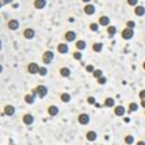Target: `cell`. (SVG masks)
<instances>
[{
  "instance_id": "cell-1",
  "label": "cell",
  "mask_w": 145,
  "mask_h": 145,
  "mask_svg": "<svg viewBox=\"0 0 145 145\" xmlns=\"http://www.w3.org/2000/svg\"><path fill=\"white\" fill-rule=\"evenodd\" d=\"M35 91H36V94L40 96V98H44V96L47 95V93H48L47 87H45V86H43V85L37 86V87L35 88Z\"/></svg>"
},
{
  "instance_id": "cell-2",
  "label": "cell",
  "mask_w": 145,
  "mask_h": 145,
  "mask_svg": "<svg viewBox=\"0 0 145 145\" xmlns=\"http://www.w3.org/2000/svg\"><path fill=\"white\" fill-rule=\"evenodd\" d=\"M53 57H55V55H53V52L51 51H47V52H44V55H43V62L44 63H50L52 61V59H53Z\"/></svg>"
},
{
  "instance_id": "cell-3",
  "label": "cell",
  "mask_w": 145,
  "mask_h": 145,
  "mask_svg": "<svg viewBox=\"0 0 145 145\" xmlns=\"http://www.w3.org/2000/svg\"><path fill=\"white\" fill-rule=\"evenodd\" d=\"M78 121H80V124H82V125L88 124V121H90V116H88L87 113L80 114V117H78Z\"/></svg>"
},
{
  "instance_id": "cell-4",
  "label": "cell",
  "mask_w": 145,
  "mask_h": 145,
  "mask_svg": "<svg viewBox=\"0 0 145 145\" xmlns=\"http://www.w3.org/2000/svg\"><path fill=\"white\" fill-rule=\"evenodd\" d=\"M123 37L125 40H129V39H131V37L134 36V32H133V30H129V29H125L124 31H123Z\"/></svg>"
},
{
  "instance_id": "cell-5",
  "label": "cell",
  "mask_w": 145,
  "mask_h": 145,
  "mask_svg": "<svg viewBox=\"0 0 145 145\" xmlns=\"http://www.w3.org/2000/svg\"><path fill=\"white\" fill-rule=\"evenodd\" d=\"M18 26H19V23H18V21H16V19H11V21H9V23H8V27L10 30H12V31L17 30Z\"/></svg>"
},
{
  "instance_id": "cell-6",
  "label": "cell",
  "mask_w": 145,
  "mask_h": 145,
  "mask_svg": "<svg viewBox=\"0 0 145 145\" xmlns=\"http://www.w3.org/2000/svg\"><path fill=\"white\" fill-rule=\"evenodd\" d=\"M39 69H40V67L36 65V63H34V62L30 63V66H29V72L31 73V74H36V73H39Z\"/></svg>"
},
{
  "instance_id": "cell-7",
  "label": "cell",
  "mask_w": 145,
  "mask_h": 145,
  "mask_svg": "<svg viewBox=\"0 0 145 145\" xmlns=\"http://www.w3.org/2000/svg\"><path fill=\"white\" fill-rule=\"evenodd\" d=\"M34 35H35V32H34V30H32V29H26L24 31V36L26 37V39H33Z\"/></svg>"
},
{
  "instance_id": "cell-8",
  "label": "cell",
  "mask_w": 145,
  "mask_h": 145,
  "mask_svg": "<svg viewBox=\"0 0 145 145\" xmlns=\"http://www.w3.org/2000/svg\"><path fill=\"white\" fill-rule=\"evenodd\" d=\"M23 121L26 125H31V124H33V121H34V118H33L32 114H25V116L23 117Z\"/></svg>"
},
{
  "instance_id": "cell-9",
  "label": "cell",
  "mask_w": 145,
  "mask_h": 145,
  "mask_svg": "<svg viewBox=\"0 0 145 145\" xmlns=\"http://www.w3.org/2000/svg\"><path fill=\"white\" fill-rule=\"evenodd\" d=\"M84 11L87 15H92V14H94V11H95V7H94L93 5H86L85 8H84Z\"/></svg>"
},
{
  "instance_id": "cell-10",
  "label": "cell",
  "mask_w": 145,
  "mask_h": 145,
  "mask_svg": "<svg viewBox=\"0 0 145 145\" xmlns=\"http://www.w3.org/2000/svg\"><path fill=\"white\" fill-rule=\"evenodd\" d=\"M65 37H66V40L67 41H74V40L76 39V33L75 32H72V31H69V32H67L65 34Z\"/></svg>"
},
{
  "instance_id": "cell-11",
  "label": "cell",
  "mask_w": 145,
  "mask_h": 145,
  "mask_svg": "<svg viewBox=\"0 0 145 145\" xmlns=\"http://www.w3.org/2000/svg\"><path fill=\"white\" fill-rule=\"evenodd\" d=\"M5 113L7 116H12L15 113V108L12 106H6L5 107Z\"/></svg>"
},
{
  "instance_id": "cell-12",
  "label": "cell",
  "mask_w": 145,
  "mask_h": 145,
  "mask_svg": "<svg viewBox=\"0 0 145 145\" xmlns=\"http://www.w3.org/2000/svg\"><path fill=\"white\" fill-rule=\"evenodd\" d=\"M48 111H49V114H50V116H57L58 112H59V110H58V108H57L56 106H51V107H49Z\"/></svg>"
},
{
  "instance_id": "cell-13",
  "label": "cell",
  "mask_w": 145,
  "mask_h": 145,
  "mask_svg": "<svg viewBox=\"0 0 145 145\" xmlns=\"http://www.w3.org/2000/svg\"><path fill=\"white\" fill-rule=\"evenodd\" d=\"M45 5H47L45 0H36V1L34 2V6L39 9H42L43 7H45Z\"/></svg>"
},
{
  "instance_id": "cell-14",
  "label": "cell",
  "mask_w": 145,
  "mask_h": 145,
  "mask_svg": "<svg viewBox=\"0 0 145 145\" xmlns=\"http://www.w3.org/2000/svg\"><path fill=\"white\" fill-rule=\"evenodd\" d=\"M58 51H59L60 53H67V52H68V47H67V44H63V43L59 44V45H58Z\"/></svg>"
},
{
  "instance_id": "cell-15",
  "label": "cell",
  "mask_w": 145,
  "mask_h": 145,
  "mask_svg": "<svg viewBox=\"0 0 145 145\" xmlns=\"http://www.w3.org/2000/svg\"><path fill=\"white\" fill-rule=\"evenodd\" d=\"M86 137H87L88 141L93 142V141H95L96 139V133L95 131H88V133L86 134Z\"/></svg>"
},
{
  "instance_id": "cell-16",
  "label": "cell",
  "mask_w": 145,
  "mask_h": 145,
  "mask_svg": "<svg viewBox=\"0 0 145 145\" xmlns=\"http://www.w3.org/2000/svg\"><path fill=\"white\" fill-rule=\"evenodd\" d=\"M144 12H145V9H144V7H142V6L136 7V9H135V14H136L137 16H143Z\"/></svg>"
},
{
  "instance_id": "cell-17",
  "label": "cell",
  "mask_w": 145,
  "mask_h": 145,
  "mask_svg": "<svg viewBox=\"0 0 145 145\" xmlns=\"http://www.w3.org/2000/svg\"><path fill=\"white\" fill-rule=\"evenodd\" d=\"M114 113H116L117 116H123V114L125 113V108L124 107H121V106L117 107V108L114 109Z\"/></svg>"
},
{
  "instance_id": "cell-18",
  "label": "cell",
  "mask_w": 145,
  "mask_h": 145,
  "mask_svg": "<svg viewBox=\"0 0 145 145\" xmlns=\"http://www.w3.org/2000/svg\"><path fill=\"white\" fill-rule=\"evenodd\" d=\"M109 22H110L109 17H107V16H102V17H100V24H101V25H103V26L108 25V24H109Z\"/></svg>"
},
{
  "instance_id": "cell-19",
  "label": "cell",
  "mask_w": 145,
  "mask_h": 145,
  "mask_svg": "<svg viewBox=\"0 0 145 145\" xmlns=\"http://www.w3.org/2000/svg\"><path fill=\"white\" fill-rule=\"evenodd\" d=\"M104 106L106 107H113L114 106V100L112 98H108L106 99V102H104Z\"/></svg>"
},
{
  "instance_id": "cell-20",
  "label": "cell",
  "mask_w": 145,
  "mask_h": 145,
  "mask_svg": "<svg viewBox=\"0 0 145 145\" xmlns=\"http://www.w3.org/2000/svg\"><path fill=\"white\" fill-rule=\"evenodd\" d=\"M60 74H61V76H63V77H68L70 75V70L68 68H61L60 69Z\"/></svg>"
},
{
  "instance_id": "cell-21",
  "label": "cell",
  "mask_w": 145,
  "mask_h": 145,
  "mask_svg": "<svg viewBox=\"0 0 145 145\" xmlns=\"http://www.w3.org/2000/svg\"><path fill=\"white\" fill-rule=\"evenodd\" d=\"M93 50L95 52H100L102 50V43H94L93 44Z\"/></svg>"
},
{
  "instance_id": "cell-22",
  "label": "cell",
  "mask_w": 145,
  "mask_h": 145,
  "mask_svg": "<svg viewBox=\"0 0 145 145\" xmlns=\"http://www.w3.org/2000/svg\"><path fill=\"white\" fill-rule=\"evenodd\" d=\"M61 101L62 102H69L70 101V95L67 93H63L61 94Z\"/></svg>"
},
{
  "instance_id": "cell-23",
  "label": "cell",
  "mask_w": 145,
  "mask_h": 145,
  "mask_svg": "<svg viewBox=\"0 0 145 145\" xmlns=\"http://www.w3.org/2000/svg\"><path fill=\"white\" fill-rule=\"evenodd\" d=\"M34 96L33 95H26L25 96V102L26 103H29V104H32L33 102H34Z\"/></svg>"
},
{
  "instance_id": "cell-24",
  "label": "cell",
  "mask_w": 145,
  "mask_h": 145,
  "mask_svg": "<svg viewBox=\"0 0 145 145\" xmlns=\"http://www.w3.org/2000/svg\"><path fill=\"white\" fill-rule=\"evenodd\" d=\"M76 47H77V49L83 50V49H85V47H86V43L84 42V41H78L77 43H76Z\"/></svg>"
},
{
  "instance_id": "cell-25",
  "label": "cell",
  "mask_w": 145,
  "mask_h": 145,
  "mask_svg": "<svg viewBox=\"0 0 145 145\" xmlns=\"http://www.w3.org/2000/svg\"><path fill=\"white\" fill-rule=\"evenodd\" d=\"M116 32H117V29H116L114 26H109V27H108V33H109V35L116 34Z\"/></svg>"
},
{
  "instance_id": "cell-26",
  "label": "cell",
  "mask_w": 145,
  "mask_h": 145,
  "mask_svg": "<svg viewBox=\"0 0 145 145\" xmlns=\"http://www.w3.org/2000/svg\"><path fill=\"white\" fill-rule=\"evenodd\" d=\"M93 75H94V77H96V78L102 77V70H100V69L94 70V72H93Z\"/></svg>"
},
{
  "instance_id": "cell-27",
  "label": "cell",
  "mask_w": 145,
  "mask_h": 145,
  "mask_svg": "<svg viewBox=\"0 0 145 145\" xmlns=\"http://www.w3.org/2000/svg\"><path fill=\"white\" fill-rule=\"evenodd\" d=\"M125 142H126L127 144H131L134 142V137L130 136V135H128V136L125 137Z\"/></svg>"
},
{
  "instance_id": "cell-28",
  "label": "cell",
  "mask_w": 145,
  "mask_h": 145,
  "mask_svg": "<svg viewBox=\"0 0 145 145\" xmlns=\"http://www.w3.org/2000/svg\"><path fill=\"white\" fill-rule=\"evenodd\" d=\"M47 73H48L47 68H45V67H40V69H39V74H40V75L44 76V75H47Z\"/></svg>"
},
{
  "instance_id": "cell-29",
  "label": "cell",
  "mask_w": 145,
  "mask_h": 145,
  "mask_svg": "<svg viewBox=\"0 0 145 145\" xmlns=\"http://www.w3.org/2000/svg\"><path fill=\"white\" fill-rule=\"evenodd\" d=\"M137 109H138V106H137L136 103H130L129 104V110L130 111H136Z\"/></svg>"
},
{
  "instance_id": "cell-30",
  "label": "cell",
  "mask_w": 145,
  "mask_h": 145,
  "mask_svg": "<svg viewBox=\"0 0 145 145\" xmlns=\"http://www.w3.org/2000/svg\"><path fill=\"white\" fill-rule=\"evenodd\" d=\"M134 27H135V23H134V22H131V21L127 22V29H129V30H133Z\"/></svg>"
},
{
  "instance_id": "cell-31",
  "label": "cell",
  "mask_w": 145,
  "mask_h": 145,
  "mask_svg": "<svg viewBox=\"0 0 145 145\" xmlns=\"http://www.w3.org/2000/svg\"><path fill=\"white\" fill-rule=\"evenodd\" d=\"M74 58H75L76 60L82 59V53H81V52H75V53H74Z\"/></svg>"
},
{
  "instance_id": "cell-32",
  "label": "cell",
  "mask_w": 145,
  "mask_h": 145,
  "mask_svg": "<svg viewBox=\"0 0 145 145\" xmlns=\"http://www.w3.org/2000/svg\"><path fill=\"white\" fill-rule=\"evenodd\" d=\"M86 72H87V73H93L94 72V67H93L92 65L86 66Z\"/></svg>"
},
{
  "instance_id": "cell-33",
  "label": "cell",
  "mask_w": 145,
  "mask_h": 145,
  "mask_svg": "<svg viewBox=\"0 0 145 145\" xmlns=\"http://www.w3.org/2000/svg\"><path fill=\"white\" fill-rule=\"evenodd\" d=\"M106 82H107V78H104V77H100V78H98V83H99V84H101V85L106 84Z\"/></svg>"
},
{
  "instance_id": "cell-34",
  "label": "cell",
  "mask_w": 145,
  "mask_h": 145,
  "mask_svg": "<svg viewBox=\"0 0 145 145\" xmlns=\"http://www.w3.org/2000/svg\"><path fill=\"white\" fill-rule=\"evenodd\" d=\"M87 102L90 104H95V99H94L93 96H90V98L87 99Z\"/></svg>"
},
{
  "instance_id": "cell-35",
  "label": "cell",
  "mask_w": 145,
  "mask_h": 145,
  "mask_svg": "<svg viewBox=\"0 0 145 145\" xmlns=\"http://www.w3.org/2000/svg\"><path fill=\"white\" fill-rule=\"evenodd\" d=\"M90 29L92 30V31H98V24H94V23H93V24H91Z\"/></svg>"
},
{
  "instance_id": "cell-36",
  "label": "cell",
  "mask_w": 145,
  "mask_h": 145,
  "mask_svg": "<svg viewBox=\"0 0 145 145\" xmlns=\"http://www.w3.org/2000/svg\"><path fill=\"white\" fill-rule=\"evenodd\" d=\"M144 96H145V91H141V93H139V98H141V100H144Z\"/></svg>"
},
{
  "instance_id": "cell-37",
  "label": "cell",
  "mask_w": 145,
  "mask_h": 145,
  "mask_svg": "<svg viewBox=\"0 0 145 145\" xmlns=\"http://www.w3.org/2000/svg\"><path fill=\"white\" fill-rule=\"evenodd\" d=\"M128 4H129V5H131V6H134V5H136V4H137V0H129Z\"/></svg>"
},
{
  "instance_id": "cell-38",
  "label": "cell",
  "mask_w": 145,
  "mask_h": 145,
  "mask_svg": "<svg viewBox=\"0 0 145 145\" xmlns=\"http://www.w3.org/2000/svg\"><path fill=\"white\" fill-rule=\"evenodd\" d=\"M5 4H7V1H0V7H1V6H4Z\"/></svg>"
},
{
  "instance_id": "cell-39",
  "label": "cell",
  "mask_w": 145,
  "mask_h": 145,
  "mask_svg": "<svg viewBox=\"0 0 145 145\" xmlns=\"http://www.w3.org/2000/svg\"><path fill=\"white\" fill-rule=\"evenodd\" d=\"M137 145H145V143H144V142H138V143H137Z\"/></svg>"
},
{
  "instance_id": "cell-40",
  "label": "cell",
  "mask_w": 145,
  "mask_h": 145,
  "mask_svg": "<svg viewBox=\"0 0 145 145\" xmlns=\"http://www.w3.org/2000/svg\"><path fill=\"white\" fill-rule=\"evenodd\" d=\"M142 107H145V102H144V100H142Z\"/></svg>"
},
{
  "instance_id": "cell-41",
  "label": "cell",
  "mask_w": 145,
  "mask_h": 145,
  "mask_svg": "<svg viewBox=\"0 0 145 145\" xmlns=\"http://www.w3.org/2000/svg\"><path fill=\"white\" fill-rule=\"evenodd\" d=\"M1 72H2V66L0 65V73H1Z\"/></svg>"
},
{
  "instance_id": "cell-42",
  "label": "cell",
  "mask_w": 145,
  "mask_h": 145,
  "mask_svg": "<svg viewBox=\"0 0 145 145\" xmlns=\"http://www.w3.org/2000/svg\"><path fill=\"white\" fill-rule=\"evenodd\" d=\"M0 47H1V41H0Z\"/></svg>"
}]
</instances>
